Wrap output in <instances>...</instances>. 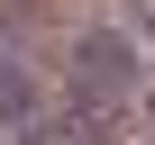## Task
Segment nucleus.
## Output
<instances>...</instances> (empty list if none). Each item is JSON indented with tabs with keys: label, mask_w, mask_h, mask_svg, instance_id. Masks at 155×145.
Listing matches in <instances>:
<instances>
[{
	"label": "nucleus",
	"mask_w": 155,
	"mask_h": 145,
	"mask_svg": "<svg viewBox=\"0 0 155 145\" xmlns=\"http://www.w3.org/2000/svg\"><path fill=\"white\" fill-rule=\"evenodd\" d=\"M146 91H155V63L137 54L128 27H91V36H73V63H64V100H73V109H91L110 136H128L137 109H146Z\"/></svg>",
	"instance_id": "1"
},
{
	"label": "nucleus",
	"mask_w": 155,
	"mask_h": 145,
	"mask_svg": "<svg viewBox=\"0 0 155 145\" xmlns=\"http://www.w3.org/2000/svg\"><path fill=\"white\" fill-rule=\"evenodd\" d=\"M28 109H37V91H28L18 54H0V118H28Z\"/></svg>",
	"instance_id": "2"
},
{
	"label": "nucleus",
	"mask_w": 155,
	"mask_h": 145,
	"mask_svg": "<svg viewBox=\"0 0 155 145\" xmlns=\"http://www.w3.org/2000/svg\"><path fill=\"white\" fill-rule=\"evenodd\" d=\"M137 118H146V127H155V91H146V109H137Z\"/></svg>",
	"instance_id": "3"
}]
</instances>
